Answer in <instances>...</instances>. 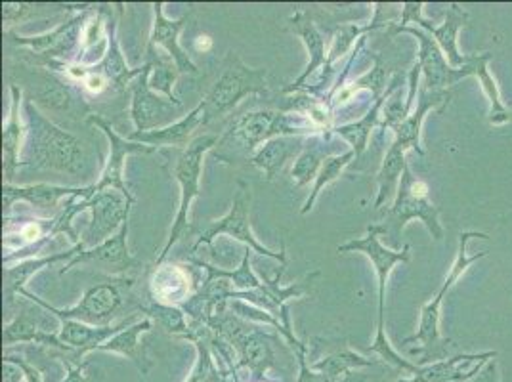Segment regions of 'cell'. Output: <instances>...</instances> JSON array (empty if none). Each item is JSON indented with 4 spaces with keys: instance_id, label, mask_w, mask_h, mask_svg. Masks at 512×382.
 Wrapping results in <instances>:
<instances>
[{
    "instance_id": "cell-24",
    "label": "cell",
    "mask_w": 512,
    "mask_h": 382,
    "mask_svg": "<svg viewBox=\"0 0 512 382\" xmlns=\"http://www.w3.org/2000/svg\"><path fill=\"white\" fill-rule=\"evenodd\" d=\"M10 94H12L10 113H8L6 125L2 130V163H4L6 184H12L16 172L22 167L23 146H25V136H27V127H25L22 113H20V107L23 104L22 88L12 83Z\"/></svg>"
},
{
    "instance_id": "cell-18",
    "label": "cell",
    "mask_w": 512,
    "mask_h": 382,
    "mask_svg": "<svg viewBox=\"0 0 512 382\" xmlns=\"http://www.w3.org/2000/svg\"><path fill=\"white\" fill-rule=\"evenodd\" d=\"M128 230H130V222L127 220L123 224V228L113 237H109L98 247L81 251L71 262H67L60 270V276H64L71 268H75L79 264H96V266L106 268L111 274L125 276L136 262L134 256L130 255V251H128Z\"/></svg>"
},
{
    "instance_id": "cell-7",
    "label": "cell",
    "mask_w": 512,
    "mask_h": 382,
    "mask_svg": "<svg viewBox=\"0 0 512 382\" xmlns=\"http://www.w3.org/2000/svg\"><path fill=\"white\" fill-rule=\"evenodd\" d=\"M220 142L218 136L214 134H201L193 138L192 144L188 148L182 149L180 157L176 159L174 165V178L180 186V207L176 220L172 224L171 235L167 239V245L163 247V253L157 258V266L165 262V258L171 253L172 247L188 234H193L192 220H190V209L192 203L201 193V174H203V163L205 155Z\"/></svg>"
},
{
    "instance_id": "cell-20",
    "label": "cell",
    "mask_w": 512,
    "mask_h": 382,
    "mask_svg": "<svg viewBox=\"0 0 512 382\" xmlns=\"http://www.w3.org/2000/svg\"><path fill=\"white\" fill-rule=\"evenodd\" d=\"M453 94L449 90H428L427 86L421 85L417 106L411 109L406 121L394 130V144L402 149H413L419 155H425V149L421 144V128L423 121L430 111H444V107L451 102Z\"/></svg>"
},
{
    "instance_id": "cell-44",
    "label": "cell",
    "mask_w": 512,
    "mask_h": 382,
    "mask_svg": "<svg viewBox=\"0 0 512 382\" xmlns=\"http://www.w3.org/2000/svg\"><path fill=\"white\" fill-rule=\"evenodd\" d=\"M371 29H373L371 23L365 25V27H360V25H356V23L341 25V27L335 31L333 39H331V48H329V54H327V65H325V67L329 69L337 60H341L342 56L354 46L356 39H362L363 33H367V31H371Z\"/></svg>"
},
{
    "instance_id": "cell-31",
    "label": "cell",
    "mask_w": 512,
    "mask_h": 382,
    "mask_svg": "<svg viewBox=\"0 0 512 382\" xmlns=\"http://www.w3.org/2000/svg\"><path fill=\"white\" fill-rule=\"evenodd\" d=\"M302 148H304L302 138H295V136L274 138L256 149L251 163L264 174V178L268 182H274L278 178L279 172L285 167V163L291 157H295L297 151L300 153Z\"/></svg>"
},
{
    "instance_id": "cell-13",
    "label": "cell",
    "mask_w": 512,
    "mask_h": 382,
    "mask_svg": "<svg viewBox=\"0 0 512 382\" xmlns=\"http://www.w3.org/2000/svg\"><path fill=\"white\" fill-rule=\"evenodd\" d=\"M29 69V88L33 96H27L41 111L65 115L69 119H83L94 115L86 104L83 94L67 85L64 79L54 75L44 67H27Z\"/></svg>"
},
{
    "instance_id": "cell-10",
    "label": "cell",
    "mask_w": 512,
    "mask_h": 382,
    "mask_svg": "<svg viewBox=\"0 0 512 382\" xmlns=\"http://www.w3.org/2000/svg\"><path fill=\"white\" fill-rule=\"evenodd\" d=\"M323 130L300 113H287L278 109H256L237 117L228 130L239 146L256 151L262 144L281 136H318Z\"/></svg>"
},
{
    "instance_id": "cell-29",
    "label": "cell",
    "mask_w": 512,
    "mask_h": 382,
    "mask_svg": "<svg viewBox=\"0 0 512 382\" xmlns=\"http://www.w3.org/2000/svg\"><path fill=\"white\" fill-rule=\"evenodd\" d=\"M151 327H153V319L144 318L104 342L98 348V352L121 354L132 361L142 375H148L151 369V360L146 352V344L142 342V335L151 331Z\"/></svg>"
},
{
    "instance_id": "cell-23",
    "label": "cell",
    "mask_w": 512,
    "mask_h": 382,
    "mask_svg": "<svg viewBox=\"0 0 512 382\" xmlns=\"http://www.w3.org/2000/svg\"><path fill=\"white\" fill-rule=\"evenodd\" d=\"M188 22V16L169 20L163 14V2L153 4V29H151L150 44L155 48H163L167 56H171L172 62L178 65L180 73L199 75V67L193 64L188 52L180 46V33Z\"/></svg>"
},
{
    "instance_id": "cell-26",
    "label": "cell",
    "mask_w": 512,
    "mask_h": 382,
    "mask_svg": "<svg viewBox=\"0 0 512 382\" xmlns=\"http://www.w3.org/2000/svg\"><path fill=\"white\" fill-rule=\"evenodd\" d=\"M203 125V106L192 109L188 115H184L180 121L163 128H155L148 132H132L128 134V140L150 146V148H188L192 144V136L195 130Z\"/></svg>"
},
{
    "instance_id": "cell-12",
    "label": "cell",
    "mask_w": 512,
    "mask_h": 382,
    "mask_svg": "<svg viewBox=\"0 0 512 382\" xmlns=\"http://www.w3.org/2000/svg\"><path fill=\"white\" fill-rule=\"evenodd\" d=\"M86 27V12L81 16L54 27L52 31H46L37 37H20L14 31H6V41L16 46L27 48L33 56L35 64L43 65L44 69L64 71L65 60H69L75 50L79 48L83 37V29Z\"/></svg>"
},
{
    "instance_id": "cell-43",
    "label": "cell",
    "mask_w": 512,
    "mask_h": 382,
    "mask_svg": "<svg viewBox=\"0 0 512 382\" xmlns=\"http://www.w3.org/2000/svg\"><path fill=\"white\" fill-rule=\"evenodd\" d=\"M140 310L146 312L148 318L155 319L171 335L188 339V335L192 333V323H188L186 312L180 306L151 300L150 306H144V308L140 306Z\"/></svg>"
},
{
    "instance_id": "cell-27",
    "label": "cell",
    "mask_w": 512,
    "mask_h": 382,
    "mask_svg": "<svg viewBox=\"0 0 512 382\" xmlns=\"http://www.w3.org/2000/svg\"><path fill=\"white\" fill-rule=\"evenodd\" d=\"M81 251H85L81 245H75L73 249L64 251V253H54V255L43 256V258H25L20 260L16 266H8L4 270V298L6 304H12L14 298L20 297L25 291V285L29 279L39 274L46 266H52L56 262H71Z\"/></svg>"
},
{
    "instance_id": "cell-25",
    "label": "cell",
    "mask_w": 512,
    "mask_h": 382,
    "mask_svg": "<svg viewBox=\"0 0 512 382\" xmlns=\"http://www.w3.org/2000/svg\"><path fill=\"white\" fill-rule=\"evenodd\" d=\"M289 23H291L293 31L299 35L300 41L306 46L310 60H308V65H306V69H304V73L300 75L299 79H297L293 85H289L283 90L285 94L302 90L304 85L308 83V79H310L314 73H318L320 67L327 65V54H329V52H327L325 37L321 35L318 25H316L314 18H312L308 12L297 10V12L291 16Z\"/></svg>"
},
{
    "instance_id": "cell-46",
    "label": "cell",
    "mask_w": 512,
    "mask_h": 382,
    "mask_svg": "<svg viewBox=\"0 0 512 382\" xmlns=\"http://www.w3.org/2000/svg\"><path fill=\"white\" fill-rule=\"evenodd\" d=\"M293 352H295V356H297V360H299L300 367L297 382H333L327 375L318 373V371H314V369L310 367V363L306 360L308 346H302V348H297V350H293Z\"/></svg>"
},
{
    "instance_id": "cell-3",
    "label": "cell",
    "mask_w": 512,
    "mask_h": 382,
    "mask_svg": "<svg viewBox=\"0 0 512 382\" xmlns=\"http://www.w3.org/2000/svg\"><path fill=\"white\" fill-rule=\"evenodd\" d=\"M383 226L381 224H371L367 228V234L358 239H350L348 243L339 245V253H362L367 256L375 268L377 274V287H379V312H377V335L373 344L369 346V352L381 356V361L398 369L402 375L404 373H415L417 371V363L402 358V354H398L390 340L386 337L384 331V300H386V285H388V277L392 274L394 266L400 262H409L411 258V247L404 245L400 251L388 249L386 245L381 243V235H383Z\"/></svg>"
},
{
    "instance_id": "cell-45",
    "label": "cell",
    "mask_w": 512,
    "mask_h": 382,
    "mask_svg": "<svg viewBox=\"0 0 512 382\" xmlns=\"http://www.w3.org/2000/svg\"><path fill=\"white\" fill-rule=\"evenodd\" d=\"M398 375H402L398 369L386 365L383 361H377L375 365L365 367V371L356 369L346 373L339 382H392Z\"/></svg>"
},
{
    "instance_id": "cell-30",
    "label": "cell",
    "mask_w": 512,
    "mask_h": 382,
    "mask_svg": "<svg viewBox=\"0 0 512 382\" xmlns=\"http://www.w3.org/2000/svg\"><path fill=\"white\" fill-rule=\"evenodd\" d=\"M33 312L23 310L22 314L16 319H12L4 331H2V344L4 346H12L18 342H31V344H43L50 346L56 350H62L65 354H69V350L65 348L64 342L58 337V333L44 329L41 319L33 318Z\"/></svg>"
},
{
    "instance_id": "cell-35",
    "label": "cell",
    "mask_w": 512,
    "mask_h": 382,
    "mask_svg": "<svg viewBox=\"0 0 512 382\" xmlns=\"http://www.w3.org/2000/svg\"><path fill=\"white\" fill-rule=\"evenodd\" d=\"M392 88H394V81L388 86V94L392 92ZM388 94H386L384 98H381V100L373 102V106L369 107V111L363 115L362 119H358V121H354V123H346V125H341V127H335L331 130L333 134L341 136L344 142H348V144L352 146V151H354L358 157H360L363 151H365V148H367L373 128L381 127V113H383L384 102H386Z\"/></svg>"
},
{
    "instance_id": "cell-33",
    "label": "cell",
    "mask_w": 512,
    "mask_h": 382,
    "mask_svg": "<svg viewBox=\"0 0 512 382\" xmlns=\"http://www.w3.org/2000/svg\"><path fill=\"white\" fill-rule=\"evenodd\" d=\"M153 300L180 306L190 298V276L180 266H159L155 276L151 279Z\"/></svg>"
},
{
    "instance_id": "cell-1",
    "label": "cell",
    "mask_w": 512,
    "mask_h": 382,
    "mask_svg": "<svg viewBox=\"0 0 512 382\" xmlns=\"http://www.w3.org/2000/svg\"><path fill=\"white\" fill-rule=\"evenodd\" d=\"M25 117V146L22 167L35 170H52L67 174L69 178H88L94 172V161L85 142L73 132L58 127L50 121L29 98L23 100Z\"/></svg>"
},
{
    "instance_id": "cell-36",
    "label": "cell",
    "mask_w": 512,
    "mask_h": 382,
    "mask_svg": "<svg viewBox=\"0 0 512 382\" xmlns=\"http://www.w3.org/2000/svg\"><path fill=\"white\" fill-rule=\"evenodd\" d=\"M144 64L151 65L150 86L157 92L163 94L171 100L174 106L182 107V102L176 98L174 94V83L178 81V77L182 75L178 65L172 62L171 56L161 54L155 46L148 44L146 50V62Z\"/></svg>"
},
{
    "instance_id": "cell-5",
    "label": "cell",
    "mask_w": 512,
    "mask_h": 382,
    "mask_svg": "<svg viewBox=\"0 0 512 382\" xmlns=\"http://www.w3.org/2000/svg\"><path fill=\"white\" fill-rule=\"evenodd\" d=\"M268 92V71L249 67L237 54L230 52L216 83L207 92L203 106V125H211L234 111L245 98Z\"/></svg>"
},
{
    "instance_id": "cell-40",
    "label": "cell",
    "mask_w": 512,
    "mask_h": 382,
    "mask_svg": "<svg viewBox=\"0 0 512 382\" xmlns=\"http://www.w3.org/2000/svg\"><path fill=\"white\" fill-rule=\"evenodd\" d=\"M375 363H377V360H369L362 354L354 352L352 348H342V350H337V352H333V354H329L321 360L310 363V367L318 373L327 375L331 381L339 382L346 373L371 367Z\"/></svg>"
},
{
    "instance_id": "cell-14",
    "label": "cell",
    "mask_w": 512,
    "mask_h": 382,
    "mask_svg": "<svg viewBox=\"0 0 512 382\" xmlns=\"http://www.w3.org/2000/svg\"><path fill=\"white\" fill-rule=\"evenodd\" d=\"M398 33H407L411 37L417 39L419 43V54H417V64L421 65L423 71V85L428 90H448L449 86L457 85L459 81L474 77V67H476V54L472 56L469 65L455 69L451 67L446 58V54L442 52V48L432 39V35H428L427 31L419 29V27H398L392 23L390 35H398Z\"/></svg>"
},
{
    "instance_id": "cell-50",
    "label": "cell",
    "mask_w": 512,
    "mask_h": 382,
    "mask_svg": "<svg viewBox=\"0 0 512 382\" xmlns=\"http://www.w3.org/2000/svg\"><path fill=\"white\" fill-rule=\"evenodd\" d=\"M4 356L10 358V360L14 361V363H18V365L22 367V371L25 373V381L43 382V375H41V371H39L35 365H31L29 361L23 360L20 356H10V354H4Z\"/></svg>"
},
{
    "instance_id": "cell-17",
    "label": "cell",
    "mask_w": 512,
    "mask_h": 382,
    "mask_svg": "<svg viewBox=\"0 0 512 382\" xmlns=\"http://www.w3.org/2000/svg\"><path fill=\"white\" fill-rule=\"evenodd\" d=\"M151 65H142V73L130 83V119L136 132H148L167 127L165 123L174 115V106L169 98H163L150 86Z\"/></svg>"
},
{
    "instance_id": "cell-19",
    "label": "cell",
    "mask_w": 512,
    "mask_h": 382,
    "mask_svg": "<svg viewBox=\"0 0 512 382\" xmlns=\"http://www.w3.org/2000/svg\"><path fill=\"white\" fill-rule=\"evenodd\" d=\"M69 197H81V199H92L94 190L92 186L85 188H69V186H52V184H31V186H14L6 184L2 186V205L4 214L8 216L10 209L16 201H23L37 209H54L62 199Z\"/></svg>"
},
{
    "instance_id": "cell-4",
    "label": "cell",
    "mask_w": 512,
    "mask_h": 382,
    "mask_svg": "<svg viewBox=\"0 0 512 382\" xmlns=\"http://www.w3.org/2000/svg\"><path fill=\"white\" fill-rule=\"evenodd\" d=\"M472 237H480V239H490L486 234H478V232H465L459 235V249H457V256L453 260V266L449 270L448 277L444 281V285L440 287L438 295L432 298L428 304L423 306L421 310V321H419V329L415 331V335L407 337L402 340L400 344H413L419 342V348H411L409 354L411 356H421V360L417 361V365H428L434 361L446 360L449 352V340L442 337L440 331V318H442V302L449 293V289L461 279V276L469 270L474 262H478L480 258L488 256V251H482L478 255L469 256L467 253V245H469Z\"/></svg>"
},
{
    "instance_id": "cell-16",
    "label": "cell",
    "mask_w": 512,
    "mask_h": 382,
    "mask_svg": "<svg viewBox=\"0 0 512 382\" xmlns=\"http://www.w3.org/2000/svg\"><path fill=\"white\" fill-rule=\"evenodd\" d=\"M88 123H92L94 127L100 128L106 134L107 142H109V155H107L106 167L102 170L98 182L92 184L94 195L107 190L121 191L130 203H134V195L130 193L127 182H125V163H127L130 155L153 153L155 148H150V146H144V144H138V142H132L128 138L119 136L117 130L111 127L106 119H102L100 115H90Z\"/></svg>"
},
{
    "instance_id": "cell-47",
    "label": "cell",
    "mask_w": 512,
    "mask_h": 382,
    "mask_svg": "<svg viewBox=\"0 0 512 382\" xmlns=\"http://www.w3.org/2000/svg\"><path fill=\"white\" fill-rule=\"evenodd\" d=\"M64 365L67 369V375H65L64 382H90L88 381V375L85 373L86 365L88 361L83 363H73L69 358L64 356Z\"/></svg>"
},
{
    "instance_id": "cell-21",
    "label": "cell",
    "mask_w": 512,
    "mask_h": 382,
    "mask_svg": "<svg viewBox=\"0 0 512 382\" xmlns=\"http://www.w3.org/2000/svg\"><path fill=\"white\" fill-rule=\"evenodd\" d=\"M497 356V352L484 354H459L453 358L419 365L411 379H398L396 382H463L478 375V371Z\"/></svg>"
},
{
    "instance_id": "cell-42",
    "label": "cell",
    "mask_w": 512,
    "mask_h": 382,
    "mask_svg": "<svg viewBox=\"0 0 512 382\" xmlns=\"http://www.w3.org/2000/svg\"><path fill=\"white\" fill-rule=\"evenodd\" d=\"M195 264L207 270V274H209L207 277H222V279H228L237 293H249V291L262 289L264 283H266V281H260V279L256 277L255 272H253V268H251V249L245 251L243 260H241V266L235 268L234 272L220 270V268L211 266V264H207V262H201V260H197Z\"/></svg>"
},
{
    "instance_id": "cell-8",
    "label": "cell",
    "mask_w": 512,
    "mask_h": 382,
    "mask_svg": "<svg viewBox=\"0 0 512 382\" xmlns=\"http://www.w3.org/2000/svg\"><path fill=\"white\" fill-rule=\"evenodd\" d=\"M209 327L213 329L214 335L228 342L239 361L235 367H247L256 382L266 381V373L276 365V354L272 342L276 337H270L260 327L251 325L247 319L239 316H228V312L216 314Z\"/></svg>"
},
{
    "instance_id": "cell-28",
    "label": "cell",
    "mask_w": 512,
    "mask_h": 382,
    "mask_svg": "<svg viewBox=\"0 0 512 382\" xmlns=\"http://www.w3.org/2000/svg\"><path fill=\"white\" fill-rule=\"evenodd\" d=\"M86 67L88 71L106 77L109 85L115 86L117 90H125L142 73V67L138 69L128 67L123 50L117 41V23L113 20L107 22V50L104 58L98 64L86 65Z\"/></svg>"
},
{
    "instance_id": "cell-32",
    "label": "cell",
    "mask_w": 512,
    "mask_h": 382,
    "mask_svg": "<svg viewBox=\"0 0 512 382\" xmlns=\"http://www.w3.org/2000/svg\"><path fill=\"white\" fill-rule=\"evenodd\" d=\"M211 339H213V329L209 325L193 323L188 340H192L197 348V361H195L192 375L184 382H226V373L214 363Z\"/></svg>"
},
{
    "instance_id": "cell-11",
    "label": "cell",
    "mask_w": 512,
    "mask_h": 382,
    "mask_svg": "<svg viewBox=\"0 0 512 382\" xmlns=\"http://www.w3.org/2000/svg\"><path fill=\"white\" fill-rule=\"evenodd\" d=\"M251 199H253V195H251L249 184L243 182V180H237V190H235L230 213L218 218V220L207 222L201 230H197L193 253H197V249L203 247V245H213V241L218 235H230L237 241H241L243 245H247V249L255 251L258 255L270 256V258H276V260H281L285 264L287 262L285 243H283L279 253H274L256 239L255 232L251 228Z\"/></svg>"
},
{
    "instance_id": "cell-2",
    "label": "cell",
    "mask_w": 512,
    "mask_h": 382,
    "mask_svg": "<svg viewBox=\"0 0 512 382\" xmlns=\"http://www.w3.org/2000/svg\"><path fill=\"white\" fill-rule=\"evenodd\" d=\"M132 205L134 203H130L121 191L115 190L96 193L92 199H81L77 205L71 201L58 218L54 235L67 234L83 249L98 247L130 220Z\"/></svg>"
},
{
    "instance_id": "cell-37",
    "label": "cell",
    "mask_w": 512,
    "mask_h": 382,
    "mask_svg": "<svg viewBox=\"0 0 512 382\" xmlns=\"http://www.w3.org/2000/svg\"><path fill=\"white\" fill-rule=\"evenodd\" d=\"M491 62L490 52L484 54H476V67H474V77L478 79V83L482 86L484 94L490 100V123L493 127H501L507 125L511 121V109L505 106L499 86L495 83V79L491 77L488 65Z\"/></svg>"
},
{
    "instance_id": "cell-39",
    "label": "cell",
    "mask_w": 512,
    "mask_h": 382,
    "mask_svg": "<svg viewBox=\"0 0 512 382\" xmlns=\"http://www.w3.org/2000/svg\"><path fill=\"white\" fill-rule=\"evenodd\" d=\"M325 142H323V138H320V134L310 136L308 144L302 148L299 157L295 159L291 176H293V182H295L297 188L308 186L312 180L318 178V172H320L323 161L329 157V153L325 151Z\"/></svg>"
},
{
    "instance_id": "cell-22",
    "label": "cell",
    "mask_w": 512,
    "mask_h": 382,
    "mask_svg": "<svg viewBox=\"0 0 512 382\" xmlns=\"http://www.w3.org/2000/svg\"><path fill=\"white\" fill-rule=\"evenodd\" d=\"M58 321H60L58 337L64 342L65 348L73 354V358H69V360H81L88 352L98 350L104 342L115 337L117 333H121L123 329L130 327L132 318L123 319L117 325H106V327L88 325V323L77 321V319L58 318Z\"/></svg>"
},
{
    "instance_id": "cell-48",
    "label": "cell",
    "mask_w": 512,
    "mask_h": 382,
    "mask_svg": "<svg viewBox=\"0 0 512 382\" xmlns=\"http://www.w3.org/2000/svg\"><path fill=\"white\" fill-rule=\"evenodd\" d=\"M25 381V373L18 363L2 356V382H22Z\"/></svg>"
},
{
    "instance_id": "cell-41",
    "label": "cell",
    "mask_w": 512,
    "mask_h": 382,
    "mask_svg": "<svg viewBox=\"0 0 512 382\" xmlns=\"http://www.w3.org/2000/svg\"><path fill=\"white\" fill-rule=\"evenodd\" d=\"M354 159H358V155H356L352 149L346 151V153H342V155L341 153H339V155H329V157L323 161L320 172H318V178H316V184H314L312 193H310V197L306 199V203H304V207H302L300 213H310V211L314 209V205H316L321 191L325 190L329 184H333L335 180H339L344 169H346L350 163H354Z\"/></svg>"
},
{
    "instance_id": "cell-6",
    "label": "cell",
    "mask_w": 512,
    "mask_h": 382,
    "mask_svg": "<svg viewBox=\"0 0 512 382\" xmlns=\"http://www.w3.org/2000/svg\"><path fill=\"white\" fill-rule=\"evenodd\" d=\"M411 220H421L427 226L428 234L434 239L442 241L444 239V226L440 222V209L432 203L428 197V186L413 176V172L407 165L400 182V188L396 193V199L392 201V207L384 216L383 226L384 234L390 237L394 251L402 249L400 237ZM383 234V235H384Z\"/></svg>"
},
{
    "instance_id": "cell-9",
    "label": "cell",
    "mask_w": 512,
    "mask_h": 382,
    "mask_svg": "<svg viewBox=\"0 0 512 382\" xmlns=\"http://www.w3.org/2000/svg\"><path fill=\"white\" fill-rule=\"evenodd\" d=\"M134 285V279L127 276L107 277L104 281L88 287L85 295L81 298L79 304H75L73 308H56L50 306L48 302H44L37 295L29 293L27 289L23 291L20 297L29 298L31 302L39 304L48 314H54L56 318L77 319L88 325H96V327H106L111 325V321L119 314V310L123 308L125 302V293H128Z\"/></svg>"
},
{
    "instance_id": "cell-38",
    "label": "cell",
    "mask_w": 512,
    "mask_h": 382,
    "mask_svg": "<svg viewBox=\"0 0 512 382\" xmlns=\"http://www.w3.org/2000/svg\"><path fill=\"white\" fill-rule=\"evenodd\" d=\"M375 65L371 71H367L365 75H362L358 81H354L350 86H344L339 94L333 96V106H339L348 102L354 94H358L360 90H369L371 96H373V102L381 100L386 94H388V71H386V64H384L383 56L379 54H371Z\"/></svg>"
},
{
    "instance_id": "cell-15",
    "label": "cell",
    "mask_w": 512,
    "mask_h": 382,
    "mask_svg": "<svg viewBox=\"0 0 512 382\" xmlns=\"http://www.w3.org/2000/svg\"><path fill=\"white\" fill-rule=\"evenodd\" d=\"M467 22H469V14L457 4L449 6L442 25H432L423 16V2H406V4H402L400 23H394V25L407 27L409 23H415L419 29L427 31L428 35L434 37V41L446 54L449 65L455 69H461V67L469 65L472 60V56H463L459 52V44H457V35L467 25Z\"/></svg>"
},
{
    "instance_id": "cell-49",
    "label": "cell",
    "mask_w": 512,
    "mask_h": 382,
    "mask_svg": "<svg viewBox=\"0 0 512 382\" xmlns=\"http://www.w3.org/2000/svg\"><path fill=\"white\" fill-rule=\"evenodd\" d=\"M470 382H501V373H499V363H497V360L493 358V360L488 361L478 371V375L470 379Z\"/></svg>"
},
{
    "instance_id": "cell-34",
    "label": "cell",
    "mask_w": 512,
    "mask_h": 382,
    "mask_svg": "<svg viewBox=\"0 0 512 382\" xmlns=\"http://www.w3.org/2000/svg\"><path fill=\"white\" fill-rule=\"evenodd\" d=\"M406 149L400 148L398 144L392 142V146L386 151L384 155L383 165L377 174V184H379V191H377V201H375V209H381L386 203L396 199V193L400 188L404 170L407 167Z\"/></svg>"
}]
</instances>
